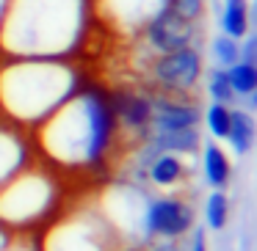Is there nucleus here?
Returning <instances> with one entry per match:
<instances>
[{
	"instance_id": "17",
	"label": "nucleus",
	"mask_w": 257,
	"mask_h": 251,
	"mask_svg": "<svg viewBox=\"0 0 257 251\" xmlns=\"http://www.w3.org/2000/svg\"><path fill=\"white\" fill-rule=\"evenodd\" d=\"M213 56H216V61L221 64L224 69L232 67V64H238L240 61V45H238V39L218 36V39L213 42Z\"/></svg>"
},
{
	"instance_id": "8",
	"label": "nucleus",
	"mask_w": 257,
	"mask_h": 251,
	"mask_svg": "<svg viewBox=\"0 0 257 251\" xmlns=\"http://www.w3.org/2000/svg\"><path fill=\"white\" fill-rule=\"evenodd\" d=\"M251 9L246 0H224V12H221V28L224 36L229 39H243L249 34L251 25Z\"/></svg>"
},
{
	"instance_id": "11",
	"label": "nucleus",
	"mask_w": 257,
	"mask_h": 251,
	"mask_svg": "<svg viewBox=\"0 0 257 251\" xmlns=\"http://www.w3.org/2000/svg\"><path fill=\"white\" fill-rule=\"evenodd\" d=\"M227 80L232 86L235 97H249L251 91H257V67L254 64L238 61L232 67H227Z\"/></svg>"
},
{
	"instance_id": "5",
	"label": "nucleus",
	"mask_w": 257,
	"mask_h": 251,
	"mask_svg": "<svg viewBox=\"0 0 257 251\" xmlns=\"http://www.w3.org/2000/svg\"><path fill=\"white\" fill-rule=\"evenodd\" d=\"M152 127L155 133H172V130H185L199 124V108L188 105L169 97H152Z\"/></svg>"
},
{
	"instance_id": "1",
	"label": "nucleus",
	"mask_w": 257,
	"mask_h": 251,
	"mask_svg": "<svg viewBox=\"0 0 257 251\" xmlns=\"http://www.w3.org/2000/svg\"><path fill=\"white\" fill-rule=\"evenodd\" d=\"M80 0H9L3 12V36L23 42L20 58H50L69 28L78 25Z\"/></svg>"
},
{
	"instance_id": "9",
	"label": "nucleus",
	"mask_w": 257,
	"mask_h": 251,
	"mask_svg": "<svg viewBox=\"0 0 257 251\" xmlns=\"http://www.w3.org/2000/svg\"><path fill=\"white\" fill-rule=\"evenodd\" d=\"M229 144L238 155H246L254 144V122L246 111H232V119H229Z\"/></svg>"
},
{
	"instance_id": "20",
	"label": "nucleus",
	"mask_w": 257,
	"mask_h": 251,
	"mask_svg": "<svg viewBox=\"0 0 257 251\" xmlns=\"http://www.w3.org/2000/svg\"><path fill=\"white\" fill-rule=\"evenodd\" d=\"M152 251H180L177 245H158V248H152Z\"/></svg>"
},
{
	"instance_id": "2",
	"label": "nucleus",
	"mask_w": 257,
	"mask_h": 251,
	"mask_svg": "<svg viewBox=\"0 0 257 251\" xmlns=\"http://www.w3.org/2000/svg\"><path fill=\"white\" fill-rule=\"evenodd\" d=\"M202 75V58L194 47H180V50L163 53L152 64V78L166 91H188L196 86Z\"/></svg>"
},
{
	"instance_id": "13",
	"label": "nucleus",
	"mask_w": 257,
	"mask_h": 251,
	"mask_svg": "<svg viewBox=\"0 0 257 251\" xmlns=\"http://www.w3.org/2000/svg\"><path fill=\"white\" fill-rule=\"evenodd\" d=\"M205 218H207V226H210V229H224V226H227L229 199L221 193V190H216V193L207 199V204H205Z\"/></svg>"
},
{
	"instance_id": "12",
	"label": "nucleus",
	"mask_w": 257,
	"mask_h": 251,
	"mask_svg": "<svg viewBox=\"0 0 257 251\" xmlns=\"http://www.w3.org/2000/svg\"><path fill=\"white\" fill-rule=\"evenodd\" d=\"M147 174H150V179L155 185H174L180 179V174H183V166H180V160L172 152H166V155H158L147 166Z\"/></svg>"
},
{
	"instance_id": "10",
	"label": "nucleus",
	"mask_w": 257,
	"mask_h": 251,
	"mask_svg": "<svg viewBox=\"0 0 257 251\" xmlns=\"http://www.w3.org/2000/svg\"><path fill=\"white\" fill-rule=\"evenodd\" d=\"M205 177L213 188H224L229 182V177H232V166H229L227 155L216 144H210L205 149Z\"/></svg>"
},
{
	"instance_id": "3",
	"label": "nucleus",
	"mask_w": 257,
	"mask_h": 251,
	"mask_svg": "<svg viewBox=\"0 0 257 251\" xmlns=\"http://www.w3.org/2000/svg\"><path fill=\"white\" fill-rule=\"evenodd\" d=\"M144 36H147V42H150L152 50L172 53V50H180V47L191 45V39H194V25L185 23V20H180L177 14H172L166 6H163L161 12L147 23Z\"/></svg>"
},
{
	"instance_id": "19",
	"label": "nucleus",
	"mask_w": 257,
	"mask_h": 251,
	"mask_svg": "<svg viewBox=\"0 0 257 251\" xmlns=\"http://www.w3.org/2000/svg\"><path fill=\"white\" fill-rule=\"evenodd\" d=\"M194 251H207V245H205V234H202V232H196V234H194Z\"/></svg>"
},
{
	"instance_id": "4",
	"label": "nucleus",
	"mask_w": 257,
	"mask_h": 251,
	"mask_svg": "<svg viewBox=\"0 0 257 251\" xmlns=\"http://www.w3.org/2000/svg\"><path fill=\"white\" fill-rule=\"evenodd\" d=\"M147 229L152 234H161V237H180L183 232H188L191 221V207L183 204L177 199H158L147 207Z\"/></svg>"
},
{
	"instance_id": "18",
	"label": "nucleus",
	"mask_w": 257,
	"mask_h": 251,
	"mask_svg": "<svg viewBox=\"0 0 257 251\" xmlns=\"http://www.w3.org/2000/svg\"><path fill=\"white\" fill-rule=\"evenodd\" d=\"M243 47H240V61H246V64H254L257 67V31L254 34H246L243 36Z\"/></svg>"
},
{
	"instance_id": "14",
	"label": "nucleus",
	"mask_w": 257,
	"mask_h": 251,
	"mask_svg": "<svg viewBox=\"0 0 257 251\" xmlns=\"http://www.w3.org/2000/svg\"><path fill=\"white\" fill-rule=\"evenodd\" d=\"M207 127H210V133L216 135V138H227L229 135V119H232V111H229V105H224V102H213L210 108H207Z\"/></svg>"
},
{
	"instance_id": "15",
	"label": "nucleus",
	"mask_w": 257,
	"mask_h": 251,
	"mask_svg": "<svg viewBox=\"0 0 257 251\" xmlns=\"http://www.w3.org/2000/svg\"><path fill=\"white\" fill-rule=\"evenodd\" d=\"M207 91H210V97L216 102H224V105L235 102V91L227 80V69H213L210 80H207Z\"/></svg>"
},
{
	"instance_id": "6",
	"label": "nucleus",
	"mask_w": 257,
	"mask_h": 251,
	"mask_svg": "<svg viewBox=\"0 0 257 251\" xmlns=\"http://www.w3.org/2000/svg\"><path fill=\"white\" fill-rule=\"evenodd\" d=\"M111 105H113V113L122 124L133 130H147L152 122V102L150 97L139 94V91H124L119 89L116 94H111Z\"/></svg>"
},
{
	"instance_id": "21",
	"label": "nucleus",
	"mask_w": 257,
	"mask_h": 251,
	"mask_svg": "<svg viewBox=\"0 0 257 251\" xmlns=\"http://www.w3.org/2000/svg\"><path fill=\"white\" fill-rule=\"evenodd\" d=\"M6 3L9 0H0V17H3V12H6Z\"/></svg>"
},
{
	"instance_id": "22",
	"label": "nucleus",
	"mask_w": 257,
	"mask_h": 251,
	"mask_svg": "<svg viewBox=\"0 0 257 251\" xmlns=\"http://www.w3.org/2000/svg\"><path fill=\"white\" fill-rule=\"evenodd\" d=\"M251 12H254V20H257V0H254V9H251Z\"/></svg>"
},
{
	"instance_id": "16",
	"label": "nucleus",
	"mask_w": 257,
	"mask_h": 251,
	"mask_svg": "<svg viewBox=\"0 0 257 251\" xmlns=\"http://www.w3.org/2000/svg\"><path fill=\"white\" fill-rule=\"evenodd\" d=\"M166 9L172 14H177L180 20L196 25L199 17L205 14V0H166Z\"/></svg>"
},
{
	"instance_id": "7",
	"label": "nucleus",
	"mask_w": 257,
	"mask_h": 251,
	"mask_svg": "<svg viewBox=\"0 0 257 251\" xmlns=\"http://www.w3.org/2000/svg\"><path fill=\"white\" fill-rule=\"evenodd\" d=\"M97 12L111 14L113 23H122L130 17V23H139V28H147L152 17L166 6V0H94Z\"/></svg>"
}]
</instances>
